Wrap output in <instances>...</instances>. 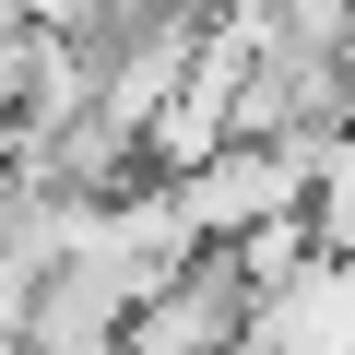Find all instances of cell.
Returning <instances> with one entry per match:
<instances>
[{
  "instance_id": "6da1fadb",
  "label": "cell",
  "mask_w": 355,
  "mask_h": 355,
  "mask_svg": "<svg viewBox=\"0 0 355 355\" xmlns=\"http://www.w3.org/2000/svg\"><path fill=\"white\" fill-rule=\"evenodd\" d=\"M308 214V154H272V142H225L202 178H178V225H190L202 249H237L261 225Z\"/></svg>"
}]
</instances>
